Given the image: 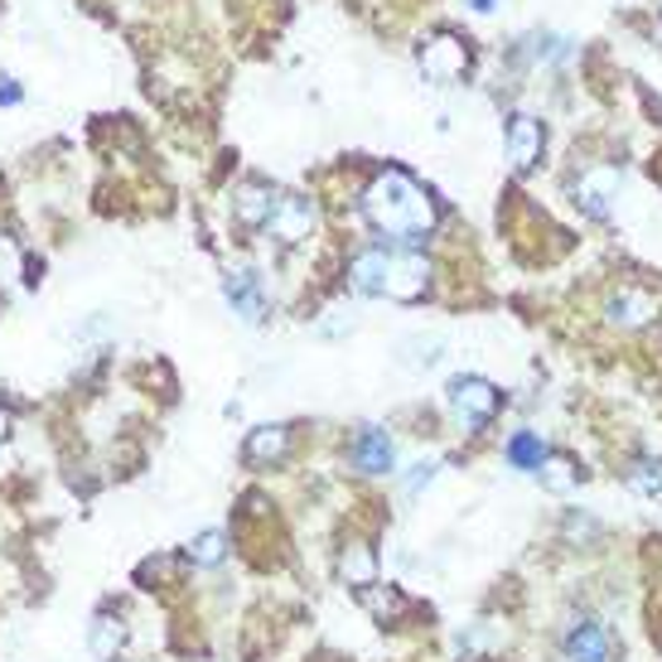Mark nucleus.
I'll use <instances>...</instances> for the list:
<instances>
[{"label": "nucleus", "instance_id": "5", "mask_svg": "<svg viewBox=\"0 0 662 662\" xmlns=\"http://www.w3.org/2000/svg\"><path fill=\"white\" fill-rule=\"evenodd\" d=\"M310 228H315V203L300 199V194L276 199L272 218H266V232H272L276 242H300V238H310Z\"/></svg>", "mask_w": 662, "mask_h": 662}, {"label": "nucleus", "instance_id": "10", "mask_svg": "<svg viewBox=\"0 0 662 662\" xmlns=\"http://www.w3.org/2000/svg\"><path fill=\"white\" fill-rule=\"evenodd\" d=\"M272 208H276V194L266 189V184H242V189L232 194V213H238V223H247V228H266Z\"/></svg>", "mask_w": 662, "mask_h": 662}, {"label": "nucleus", "instance_id": "16", "mask_svg": "<svg viewBox=\"0 0 662 662\" xmlns=\"http://www.w3.org/2000/svg\"><path fill=\"white\" fill-rule=\"evenodd\" d=\"M537 474H542V488H551V494H571V488L581 484V470H575V460H566V455H547L537 464Z\"/></svg>", "mask_w": 662, "mask_h": 662}, {"label": "nucleus", "instance_id": "1", "mask_svg": "<svg viewBox=\"0 0 662 662\" xmlns=\"http://www.w3.org/2000/svg\"><path fill=\"white\" fill-rule=\"evenodd\" d=\"M363 213L383 238H397V242H407V247L435 228V199L407 175V169H383V175H373V184L363 189Z\"/></svg>", "mask_w": 662, "mask_h": 662}, {"label": "nucleus", "instance_id": "17", "mask_svg": "<svg viewBox=\"0 0 662 662\" xmlns=\"http://www.w3.org/2000/svg\"><path fill=\"white\" fill-rule=\"evenodd\" d=\"M126 643V629H121L117 615H97L92 619V633H88V648L97 658H117V648Z\"/></svg>", "mask_w": 662, "mask_h": 662}, {"label": "nucleus", "instance_id": "13", "mask_svg": "<svg viewBox=\"0 0 662 662\" xmlns=\"http://www.w3.org/2000/svg\"><path fill=\"white\" fill-rule=\"evenodd\" d=\"M566 653L571 662H609V643H605V629L591 619H581L571 629V639H566Z\"/></svg>", "mask_w": 662, "mask_h": 662}, {"label": "nucleus", "instance_id": "6", "mask_svg": "<svg viewBox=\"0 0 662 662\" xmlns=\"http://www.w3.org/2000/svg\"><path fill=\"white\" fill-rule=\"evenodd\" d=\"M575 199H581V208H585L591 218H605V213H609V203L619 199V169H615V165L585 169L581 184H575Z\"/></svg>", "mask_w": 662, "mask_h": 662}, {"label": "nucleus", "instance_id": "2", "mask_svg": "<svg viewBox=\"0 0 662 662\" xmlns=\"http://www.w3.org/2000/svg\"><path fill=\"white\" fill-rule=\"evenodd\" d=\"M426 286H431V262L411 247H397L383 256V290L377 296H391V300H421Z\"/></svg>", "mask_w": 662, "mask_h": 662}, {"label": "nucleus", "instance_id": "19", "mask_svg": "<svg viewBox=\"0 0 662 662\" xmlns=\"http://www.w3.org/2000/svg\"><path fill=\"white\" fill-rule=\"evenodd\" d=\"M228 556V537L223 532H203L189 542V561L194 566H218V561Z\"/></svg>", "mask_w": 662, "mask_h": 662}, {"label": "nucleus", "instance_id": "7", "mask_svg": "<svg viewBox=\"0 0 662 662\" xmlns=\"http://www.w3.org/2000/svg\"><path fill=\"white\" fill-rule=\"evenodd\" d=\"M223 296H228V305H232V315H242L247 324H262L266 300H262V286H256L252 272H228Z\"/></svg>", "mask_w": 662, "mask_h": 662}, {"label": "nucleus", "instance_id": "25", "mask_svg": "<svg viewBox=\"0 0 662 662\" xmlns=\"http://www.w3.org/2000/svg\"><path fill=\"white\" fill-rule=\"evenodd\" d=\"M5 435H10V411L0 407V440H5Z\"/></svg>", "mask_w": 662, "mask_h": 662}, {"label": "nucleus", "instance_id": "23", "mask_svg": "<svg viewBox=\"0 0 662 662\" xmlns=\"http://www.w3.org/2000/svg\"><path fill=\"white\" fill-rule=\"evenodd\" d=\"M431 479H435V460H421V464H411V474L401 479V488H407V494H421Z\"/></svg>", "mask_w": 662, "mask_h": 662}, {"label": "nucleus", "instance_id": "21", "mask_svg": "<svg viewBox=\"0 0 662 662\" xmlns=\"http://www.w3.org/2000/svg\"><path fill=\"white\" fill-rule=\"evenodd\" d=\"M633 488H639V494H648V498H662V464L643 460L639 470H633Z\"/></svg>", "mask_w": 662, "mask_h": 662}, {"label": "nucleus", "instance_id": "26", "mask_svg": "<svg viewBox=\"0 0 662 662\" xmlns=\"http://www.w3.org/2000/svg\"><path fill=\"white\" fill-rule=\"evenodd\" d=\"M474 10H479V15H488V10H494V0H474Z\"/></svg>", "mask_w": 662, "mask_h": 662}, {"label": "nucleus", "instance_id": "24", "mask_svg": "<svg viewBox=\"0 0 662 662\" xmlns=\"http://www.w3.org/2000/svg\"><path fill=\"white\" fill-rule=\"evenodd\" d=\"M20 102V88L10 78H0V107H15Z\"/></svg>", "mask_w": 662, "mask_h": 662}, {"label": "nucleus", "instance_id": "9", "mask_svg": "<svg viewBox=\"0 0 662 662\" xmlns=\"http://www.w3.org/2000/svg\"><path fill=\"white\" fill-rule=\"evenodd\" d=\"M353 460H358V470H367V474H391V464H397V450H391L387 431H377V426H363L358 440H353Z\"/></svg>", "mask_w": 662, "mask_h": 662}, {"label": "nucleus", "instance_id": "8", "mask_svg": "<svg viewBox=\"0 0 662 662\" xmlns=\"http://www.w3.org/2000/svg\"><path fill=\"white\" fill-rule=\"evenodd\" d=\"M508 161H512V169H532L537 161H542V121L512 117V126H508Z\"/></svg>", "mask_w": 662, "mask_h": 662}, {"label": "nucleus", "instance_id": "12", "mask_svg": "<svg viewBox=\"0 0 662 662\" xmlns=\"http://www.w3.org/2000/svg\"><path fill=\"white\" fill-rule=\"evenodd\" d=\"M658 315V305L643 296V290H619L615 300H609V324H619V329H639L648 324Z\"/></svg>", "mask_w": 662, "mask_h": 662}, {"label": "nucleus", "instance_id": "4", "mask_svg": "<svg viewBox=\"0 0 662 662\" xmlns=\"http://www.w3.org/2000/svg\"><path fill=\"white\" fill-rule=\"evenodd\" d=\"M464 68H470V48L455 34H435V40L421 44V73L431 82H455L464 78Z\"/></svg>", "mask_w": 662, "mask_h": 662}, {"label": "nucleus", "instance_id": "18", "mask_svg": "<svg viewBox=\"0 0 662 662\" xmlns=\"http://www.w3.org/2000/svg\"><path fill=\"white\" fill-rule=\"evenodd\" d=\"M508 460H512V470H537V464L547 460V450H542V440L537 435H512L508 440Z\"/></svg>", "mask_w": 662, "mask_h": 662}, {"label": "nucleus", "instance_id": "3", "mask_svg": "<svg viewBox=\"0 0 662 662\" xmlns=\"http://www.w3.org/2000/svg\"><path fill=\"white\" fill-rule=\"evenodd\" d=\"M450 411H455L464 426L494 421V411H498V387L484 383V377H455V383H450Z\"/></svg>", "mask_w": 662, "mask_h": 662}, {"label": "nucleus", "instance_id": "15", "mask_svg": "<svg viewBox=\"0 0 662 662\" xmlns=\"http://www.w3.org/2000/svg\"><path fill=\"white\" fill-rule=\"evenodd\" d=\"M383 256H387V247H367V252L353 256V266H349L353 290H363V296H377V290H383Z\"/></svg>", "mask_w": 662, "mask_h": 662}, {"label": "nucleus", "instance_id": "11", "mask_svg": "<svg viewBox=\"0 0 662 662\" xmlns=\"http://www.w3.org/2000/svg\"><path fill=\"white\" fill-rule=\"evenodd\" d=\"M339 575L353 585V591H367V585H377V556H373V547H363V542H349L339 551Z\"/></svg>", "mask_w": 662, "mask_h": 662}, {"label": "nucleus", "instance_id": "22", "mask_svg": "<svg viewBox=\"0 0 662 662\" xmlns=\"http://www.w3.org/2000/svg\"><path fill=\"white\" fill-rule=\"evenodd\" d=\"M363 599H367V609H373V615H397V609H401V595L397 591H377V585H367Z\"/></svg>", "mask_w": 662, "mask_h": 662}, {"label": "nucleus", "instance_id": "20", "mask_svg": "<svg viewBox=\"0 0 662 662\" xmlns=\"http://www.w3.org/2000/svg\"><path fill=\"white\" fill-rule=\"evenodd\" d=\"M401 363L407 367H435L440 363V339H401Z\"/></svg>", "mask_w": 662, "mask_h": 662}, {"label": "nucleus", "instance_id": "14", "mask_svg": "<svg viewBox=\"0 0 662 662\" xmlns=\"http://www.w3.org/2000/svg\"><path fill=\"white\" fill-rule=\"evenodd\" d=\"M290 450V431L286 426H256L247 435V460L252 464H276Z\"/></svg>", "mask_w": 662, "mask_h": 662}]
</instances>
